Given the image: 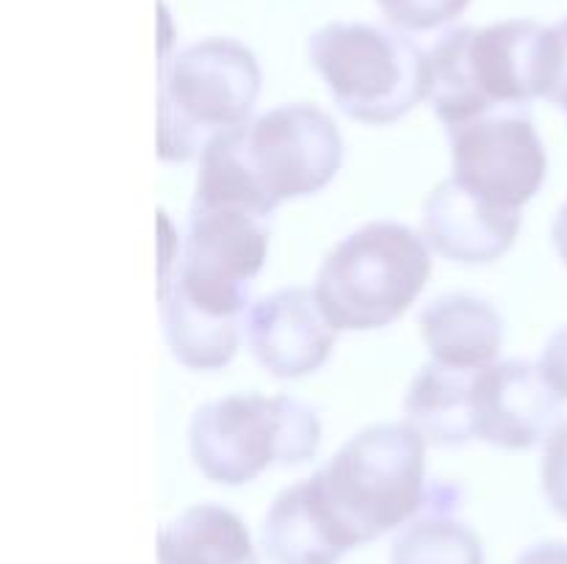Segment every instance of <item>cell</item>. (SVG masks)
Listing matches in <instances>:
<instances>
[{
  "label": "cell",
  "mask_w": 567,
  "mask_h": 564,
  "mask_svg": "<svg viewBox=\"0 0 567 564\" xmlns=\"http://www.w3.org/2000/svg\"><path fill=\"white\" fill-rule=\"evenodd\" d=\"M269 238L271 216L205 197L192 199L186 238H164L161 321L172 357L188 370H221L238 354Z\"/></svg>",
  "instance_id": "obj_1"
},
{
  "label": "cell",
  "mask_w": 567,
  "mask_h": 564,
  "mask_svg": "<svg viewBox=\"0 0 567 564\" xmlns=\"http://www.w3.org/2000/svg\"><path fill=\"white\" fill-rule=\"evenodd\" d=\"M343 166V138L319 105H277L221 133L197 160L194 197L225 199L271 216L282 202L313 197Z\"/></svg>",
  "instance_id": "obj_2"
},
{
  "label": "cell",
  "mask_w": 567,
  "mask_h": 564,
  "mask_svg": "<svg viewBox=\"0 0 567 564\" xmlns=\"http://www.w3.org/2000/svg\"><path fill=\"white\" fill-rule=\"evenodd\" d=\"M302 484L330 540L349 553L424 512L426 440L408 420L365 426Z\"/></svg>",
  "instance_id": "obj_3"
},
{
  "label": "cell",
  "mask_w": 567,
  "mask_h": 564,
  "mask_svg": "<svg viewBox=\"0 0 567 564\" xmlns=\"http://www.w3.org/2000/svg\"><path fill=\"white\" fill-rule=\"evenodd\" d=\"M557 75V28L537 20L457 25L426 50V100L446 127L548 100Z\"/></svg>",
  "instance_id": "obj_4"
},
{
  "label": "cell",
  "mask_w": 567,
  "mask_h": 564,
  "mask_svg": "<svg viewBox=\"0 0 567 564\" xmlns=\"http://www.w3.org/2000/svg\"><path fill=\"white\" fill-rule=\"evenodd\" d=\"M260 83L264 72L258 59L236 39L208 36L177 50L161 66V160H199L214 138L249 122Z\"/></svg>",
  "instance_id": "obj_5"
},
{
  "label": "cell",
  "mask_w": 567,
  "mask_h": 564,
  "mask_svg": "<svg viewBox=\"0 0 567 564\" xmlns=\"http://www.w3.org/2000/svg\"><path fill=\"white\" fill-rule=\"evenodd\" d=\"M432 274L424 236L399 221H369L327 252L316 302L338 332H371L402 318Z\"/></svg>",
  "instance_id": "obj_6"
},
{
  "label": "cell",
  "mask_w": 567,
  "mask_h": 564,
  "mask_svg": "<svg viewBox=\"0 0 567 564\" xmlns=\"http://www.w3.org/2000/svg\"><path fill=\"white\" fill-rule=\"evenodd\" d=\"M321 446V420L291 396L233 393L192 415L188 453L214 484L241 487L271 468H297Z\"/></svg>",
  "instance_id": "obj_7"
},
{
  "label": "cell",
  "mask_w": 567,
  "mask_h": 564,
  "mask_svg": "<svg viewBox=\"0 0 567 564\" xmlns=\"http://www.w3.org/2000/svg\"><path fill=\"white\" fill-rule=\"evenodd\" d=\"M308 55L338 108L363 125H391L426 100V50L402 28L330 22Z\"/></svg>",
  "instance_id": "obj_8"
},
{
  "label": "cell",
  "mask_w": 567,
  "mask_h": 564,
  "mask_svg": "<svg viewBox=\"0 0 567 564\" xmlns=\"http://www.w3.org/2000/svg\"><path fill=\"white\" fill-rule=\"evenodd\" d=\"M446 136L452 147V180L474 197L524 210L546 182V144L524 108L491 111L446 127Z\"/></svg>",
  "instance_id": "obj_9"
},
{
  "label": "cell",
  "mask_w": 567,
  "mask_h": 564,
  "mask_svg": "<svg viewBox=\"0 0 567 564\" xmlns=\"http://www.w3.org/2000/svg\"><path fill=\"white\" fill-rule=\"evenodd\" d=\"M565 404L537 363L487 365L474 382V440L507 451L540 446L563 424Z\"/></svg>",
  "instance_id": "obj_10"
},
{
  "label": "cell",
  "mask_w": 567,
  "mask_h": 564,
  "mask_svg": "<svg viewBox=\"0 0 567 564\" xmlns=\"http://www.w3.org/2000/svg\"><path fill=\"white\" fill-rule=\"evenodd\" d=\"M247 346L255 363L277 379L316 374L336 348L338 330L310 288H282L247 313Z\"/></svg>",
  "instance_id": "obj_11"
},
{
  "label": "cell",
  "mask_w": 567,
  "mask_h": 564,
  "mask_svg": "<svg viewBox=\"0 0 567 564\" xmlns=\"http://www.w3.org/2000/svg\"><path fill=\"white\" fill-rule=\"evenodd\" d=\"M518 230L520 210L474 197L452 177L432 188L421 210V236L452 263H493L513 249Z\"/></svg>",
  "instance_id": "obj_12"
},
{
  "label": "cell",
  "mask_w": 567,
  "mask_h": 564,
  "mask_svg": "<svg viewBox=\"0 0 567 564\" xmlns=\"http://www.w3.org/2000/svg\"><path fill=\"white\" fill-rule=\"evenodd\" d=\"M419 330L432 359L457 368H487L504 343V318L474 293H446L426 302Z\"/></svg>",
  "instance_id": "obj_13"
},
{
  "label": "cell",
  "mask_w": 567,
  "mask_h": 564,
  "mask_svg": "<svg viewBox=\"0 0 567 564\" xmlns=\"http://www.w3.org/2000/svg\"><path fill=\"white\" fill-rule=\"evenodd\" d=\"M482 368L426 363L404 396L408 424L426 446H468L474 442V382Z\"/></svg>",
  "instance_id": "obj_14"
},
{
  "label": "cell",
  "mask_w": 567,
  "mask_h": 564,
  "mask_svg": "<svg viewBox=\"0 0 567 564\" xmlns=\"http://www.w3.org/2000/svg\"><path fill=\"white\" fill-rule=\"evenodd\" d=\"M158 564H260L244 520L221 503H194L161 525Z\"/></svg>",
  "instance_id": "obj_15"
},
{
  "label": "cell",
  "mask_w": 567,
  "mask_h": 564,
  "mask_svg": "<svg viewBox=\"0 0 567 564\" xmlns=\"http://www.w3.org/2000/svg\"><path fill=\"white\" fill-rule=\"evenodd\" d=\"M457 490L437 484L424 512L410 520L391 545V564H485L482 540L454 518Z\"/></svg>",
  "instance_id": "obj_16"
},
{
  "label": "cell",
  "mask_w": 567,
  "mask_h": 564,
  "mask_svg": "<svg viewBox=\"0 0 567 564\" xmlns=\"http://www.w3.org/2000/svg\"><path fill=\"white\" fill-rule=\"evenodd\" d=\"M260 545L271 564H341L347 556L310 506L302 479L271 501L260 525Z\"/></svg>",
  "instance_id": "obj_17"
},
{
  "label": "cell",
  "mask_w": 567,
  "mask_h": 564,
  "mask_svg": "<svg viewBox=\"0 0 567 564\" xmlns=\"http://www.w3.org/2000/svg\"><path fill=\"white\" fill-rule=\"evenodd\" d=\"M382 14L402 31H435L457 20L471 0H377Z\"/></svg>",
  "instance_id": "obj_18"
},
{
  "label": "cell",
  "mask_w": 567,
  "mask_h": 564,
  "mask_svg": "<svg viewBox=\"0 0 567 564\" xmlns=\"http://www.w3.org/2000/svg\"><path fill=\"white\" fill-rule=\"evenodd\" d=\"M540 481L546 501L551 503V509L559 518L567 520V420H563L557 431L546 440Z\"/></svg>",
  "instance_id": "obj_19"
},
{
  "label": "cell",
  "mask_w": 567,
  "mask_h": 564,
  "mask_svg": "<svg viewBox=\"0 0 567 564\" xmlns=\"http://www.w3.org/2000/svg\"><path fill=\"white\" fill-rule=\"evenodd\" d=\"M546 374V379L551 382L554 390L567 401V324L559 326L551 337L546 341V348L540 354V363H537Z\"/></svg>",
  "instance_id": "obj_20"
},
{
  "label": "cell",
  "mask_w": 567,
  "mask_h": 564,
  "mask_svg": "<svg viewBox=\"0 0 567 564\" xmlns=\"http://www.w3.org/2000/svg\"><path fill=\"white\" fill-rule=\"evenodd\" d=\"M515 564H567V542L543 540L526 547Z\"/></svg>",
  "instance_id": "obj_21"
},
{
  "label": "cell",
  "mask_w": 567,
  "mask_h": 564,
  "mask_svg": "<svg viewBox=\"0 0 567 564\" xmlns=\"http://www.w3.org/2000/svg\"><path fill=\"white\" fill-rule=\"evenodd\" d=\"M557 39H559V75L557 83H554V92L548 97V103L559 105V108L567 114V17L563 22H557Z\"/></svg>",
  "instance_id": "obj_22"
},
{
  "label": "cell",
  "mask_w": 567,
  "mask_h": 564,
  "mask_svg": "<svg viewBox=\"0 0 567 564\" xmlns=\"http://www.w3.org/2000/svg\"><path fill=\"white\" fill-rule=\"evenodd\" d=\"M551 241L554 249H557L559 260L567 265V199L563 202V208L557 210V219L551 224Z\"/></svg>",
  "instance_id": "obj_23"
}]
</instances>
